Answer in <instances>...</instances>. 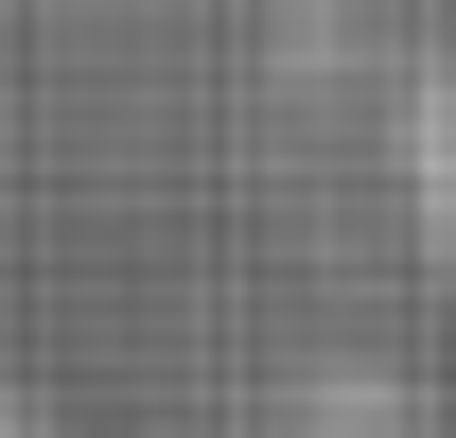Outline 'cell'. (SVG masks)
<instances>
[{
	"mask_svg": "<svg viewBox=\"0 0 456 438\" xmlns=\"http://www.w3.org/2000/svg\"><path fill=\"white\" fill-rule=\"evenodd\" d=\"M387 193H403V246L439 280V316H456V36L403 70V106H387Z\"/></svg>",
	"mask_w": 456,
	"mask_h": 438,
	"instance_id": "1",
	"label": "cell"
}]
</instances>
